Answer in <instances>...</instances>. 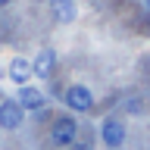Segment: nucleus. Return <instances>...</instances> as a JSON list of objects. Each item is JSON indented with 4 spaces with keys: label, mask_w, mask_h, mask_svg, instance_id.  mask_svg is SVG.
<instances>
[{
    "label": "nucleus",
    "mask_w": 150,
    "mask_h": 150,
    "mask_svg": "<svg viewBox=\"0 0 150 150\" xmlns=\"http://www.w3.org/2000/svg\"><path fill=\"white\" fill-rule=\"evenodd\" d=\"M47 9H50V19L56 25H72L78 19V3L75 0H47Z\"/></svg>",
    "instance_id": "423d86ee"
},
{
    "label": "nucleus",
    "mask_w": 150,
    "mask_h": 150,
    "mask_svg": "<svg viewBox=\"0 0 150 150\" xmlns=\"http://www.w3.org/2000/svg\"><path fill=\"white\" fill-rule=\"evenodd\" d=\"M63 103L69 112H91L94 110V91L88 88V84H69L63 91Z\"/></svg>",
    "instance_id": "7ed1b4c3"
},
{
    "label": "nucleus",
    "mask_w": 150,
    "mask_h": 150,
    "mask_svg": "<svg viewBox=\"0 0 150 150\" xmlns=\"http://www.w3.org/2000/svg\"><path fill=\"white\" fill-rule=\"evenodd\" d=\"M25 122V110L19 106L16 97H3L0 100V128L3 131H19Z\"/></svg>",
    "instance_id": "20e7f679"
},
{
    "label": "nucleus",
    "mask_w": 150,
    "mask_h": 150,
    "mask_svg": "<svg viewBox=\"0 0 150 150\" xmlns=\"http://www.w3.org/2000/svg\"><path fill=\"white\" fill-rule=\"evenodd\" d=\"M28 78H35L31 75V63H28L25 56H13L9 59V81L22 88V84H28Z\"/></svg>",
    "instance_id": "6e6552de"
},
{
    "label": "nucleus",
    "mask_w": 150,
    "mask_h": 150,
    "mask_svg": "<svg viewBox=\"0 0 150 150\" xmlns=\"http://www.w3.org/2000/svg\"><path fill=\"white\" fill-rule=\"evenodd\" d=\"M9 3H13V0H0V9H3V6H9Z\"/></svg>",
    "instance_id": "9d476101"
},
{
    "label": "nucleus",
    "mask_w": 150,
    "mask_h": 150,
    "mask_svg": "<svg viewBox=\"0 0 150 150\" xmlns=\"http://www.w3.org/2000/svg\"><path fill=\"white\" fill-rule=\"evenodd\" d=\"M144 6H147V13H150V0H144Z\"/></svg>",
    "instance_id": "9b49d317"
},
{
    "label": "nucleus",
    "mask_w": 150,
    "mask_h": 150,
    "mask_svg": "<svg viewBox=\"0 0 150 150\" xmlns=\"http://www.w3.org/2000/svg\"><path fill=\"white\" fill-rule=\"evenodd\" d=\"M16 100H19V106H22L25 112H41V110L47 106V97H44V91H41V88H35L31 81L19 88Z\"/></svg>",
    "instance_id": "39448f33"
},
{
    "label": "nucleus",
    "mask_w": 150,
    "mask_h": 150,
    "mask_svg": "<svg viewBox=\"0 0 150 150\" xmlns=\"http://www.w3.org/2000/svg\"><path fill=\"white\" fill-rule=\"evenodd\" d=\"M53 69H56V53L50 50V47L38 50L35 59H31V75H35V78H50Z\"/></svg>",
    "instance_id": "0eeeda50"
},
{
    "label": "nucleus",
    "mask_w": 150,
    "mask_h": 150,
    "mask_svg": "<svg viewBox=\"0 0 150 150\" xmlns=\"http://www.w3.org/2000/svg\"><path fill=\"white\" fill-rule=\"evenodd\" d=\"M66 150H91V144H84V141H75L72 147H66Z\"/></svg>",
    "instance_id": "1a4fd4ad"
},
{
    "label": "nucleus",
    "mask_w": 150,
    "mask_h": 150,
    "mask_svg": "<svg viewBox=\"0 0 150 150\" xmlns=\"http://www.w3.org/2000/svg\"><path fill=\"white\" fill-rule=\"evenodd\" d=\"M97 134H100L103 147L110 150H119L125 141H128V128H125V122L119 119V116H106V119L97 125Z\"/></svg>",
    "instance_id": "f03ea898"
},
{
    "label": "nucleus",
    "mask_w": 150,
    "mask_h": 150,
    "mask_svg": "<svg viewBox=\"0 0 150 150\" xmlns=\"http://www.w3.org/2000/svg\"><path fill=\"white\" fill-rule=\"evenodd\" d=\"M75 141H78V119L72 112L56 116L53 125H50V144L53 147H72Z\"/></svg>",
    "instance_id": "f257e3e1"
}]
</instances>
